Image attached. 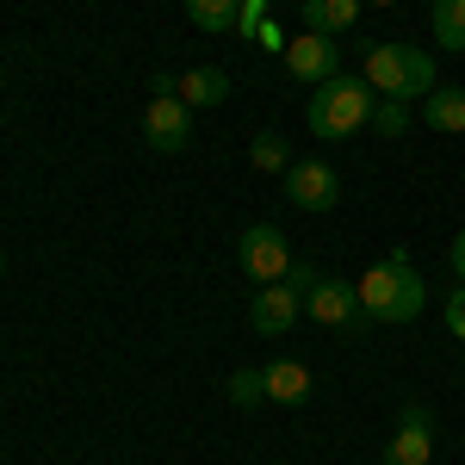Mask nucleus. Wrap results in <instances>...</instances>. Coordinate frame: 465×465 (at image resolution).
Returning a JSON list of instances; mask_svg holds the SVG:
<instances>
[{"instance_id": "nucleus-21", "label": "nucleus", "mask_w": 465, "mask_h": 465, "mask_svg": "<svg viewBox=\"0 0 465 465\" xmlns=\"http://www.w3.org/2000/svg\"><path fill=\"white\" fill-rule=\"evenodd\" d=\"M447 329H453V335L465 341V280L453 286V298H447Z\"/></svg>"}, {"instance_id": "nucleus-8", "label": "nucleus", "mask_w": 465, "mask_h": 465, "mask_svg": "<svg viewBox=\"0 0 465 465\" xmlns=\"http://www.w3.org/2000/svg\"><path fill=\"white\" fill-rule=\"evenodd\" d=\"M286 69L298 74V81H311V87L335 81V37H322V32L286 37Z\"/></svg>"}, {"instance_id": "nucleus-19", "label": "nucleus", "mask_w": 465, "mask_h": 465, "mask_svg": "<svg viewBox=\"0 0 465 465\" xmlns=\"http://www.w3.org/2000/svg\"><path fill=\"white\" fill-rule=\"evenodd\" d=\"M230 403H267V366H242V372H230Z\"/></svg>"}, {"instance_id": "nucleus-6", "label": "nucleus", "mask_w": 465, "mask_h": 465, "mask_svg": "<svg viewBox=\"0 0 465 465\" xmlns=\"http://www.w3.org/2000/svg\"><path fill=\"white\" fill-rule=\"evenodd\" d=\"M304 317L322 322V329H354L360 322V292L348 280H335V273H322L317 286L304 292Z\"/></svg>"}, {"instance_id": "nucleus-14", "label": "nucleus", "mask_w": 465, "mask_h": 465, "mask_svg": "<svg viewBox=\"0 0 465 465\" xmlns=\"http://www.w3.org/2000/svg\"><path fill=\"white\" fill-rule=\"evenodd\" d=\"M422 118H429L434 131L465 137V87H434L429 100H422Z\"/></svg>"}, {"instance_id": "nucleus-23", "label": "nucleus", "mask_w": 465, "mask_h": 465, "mask_svg": "<svg viewBox=\"0 0 465 465\" xmlns=\"http://www.w3.org/2000/svg\"><path fill=\"white\" fill-rule=\"evenodd\" d=\"M261 13H267V0H242V13H236V32H249V37H254Z\"/></svg>"}, {"instance_id": "nucleus-27", "label": "nucleus", "mask_w": 465, "mask_h": 465, "mask_svg": "<svg viewBox=\"0 0 465 465\" xmlns=\"http://www.w3.org/2000/svg\"><path fill=\"white\" fill-rule=\"evenodd\" d=\"M0 273H6V254H0Z\"/></svg>"}, {"instance_id": "nucleus-17", "label": "nucleus", "mask_w": 465, "mask_h": 465, "mask_svg": "<svg viewBox=\"0 0 465 465\" xmlns=\"http://www.w3.org/2000/svg\"><path fill=\"white\" fill-rule=\"evenodd\" d=\"M249 162H254V168H267V174H286V168H292V149H286V137L261 131V137L249 143Z\"/></svg>"}, {"instance_id": "nucleus-12", "label": "nucleus", "mask_w": 465, "mask_h": 465, "mask_svg": "<svg viewBox=\"0 0 465 465\" xmlns=\"http://www.w3.org/2000/svg\"><path fill=\"white\" fill-rule=\"evenodd\" d=\"M360 25V0H304V32L341 37Z\"/></svg>"}, {"instance_id": "nucleus-25", "label": "nucleus", "mask_w": 465, "mask_h": 465, "mask_svg": "<svg viewBox=\"0 0 465 465\" xmlns=\"http://www.w3.org/2000/svg\"><path fill=\"white\" fill-rule=\"evenodd\" d=\"M453 273H460V280H465V230H460V236H453Z\"/></svg>"}, {"instance_id": "nucleus-22", "label": "nucleus", "mask_w": 465, "mask_h": 465, "mask_svg": "<svg viewBox=\"0 0 465 465\" xmlns=\"http://www.w3.org/2000/svg\"><path fill=\"white\" fill-rule=\"evenodd\" d=\"M254 44H261V50H286V32H280L273 19H261V25H254Z\"/></svg>"}, {"instance_id": "nucleus-26", "label": "nucleus", "mask_w": 465, "mask_h": 465, "mask_svg": "<svg viewBox=\"0 0 465 465\" xmlns=\"http://www.w3.org/2000/svg\"><path fill=\"white\" fill-rule=\"evenodd\" d=\"M366 6H397V0H366Z\"/></svg>"}, {"instance_id": "nucleus-4", "label": "nucleus", "mask_w": 465, "mask_h": 465, "mask_svg": "<svg viewBox=\"0 0 465 465\" xmlns=\"http://www.w3.org/2000/svg\"><path fill=\"white\" fill-rule=\"evenodd\" d=\"M186 137H193V106H180L174 94H155L143 106V143L155 155H180Z\"/></svg>"}, {"instance_id": "nucleus-1", "label": "nucleus", "mask_w": 465, "mask_h": 465, "mask_svg": "<svg viewBox=\"0 0 465 465\" xmlns=\"http://www.w3.org/2000/svg\"><path fill=\"white\" fill-rule=\"evenodd\" d=\"M354 292H360V311L379 317V322H391V329L416 322V317H422V298H429V292H422V273H416L403 254H385Z\"/></svg>"}, {"instance_id": "nucleus-2", "label": "nucleus", "mask_w": 465, "mask_h": 465, "mask_svg": "<svg viewBox=\"0 0 465 465\" xmlns=\"http://www.w3.org/2000/svg\"><path fill=\"white\" fill-rule=\"evenodd\" d=\"M372 106H379V94L354 81V74H335V81H322L317 94H311V106H304V124L317 131V137H360L366 124H372Z\"/></svg>"}, {"instance_id": "nucleus-13", "label": "nucleus", "mask_w": 465, "mask_h": 465, "mask_svg": "<svg viewBox=\"0 0 465 465\" xmlns=\"http://www.w3.org/2000/svg\"><path fill=\"white\" fill-rule=\"evenodd\" d=\"M304 397H311V366L273 360L267 366V403H304Z\"/></svg>"}, {"instance_id": "nucleus-10", "label": "nucleus", "mask_w": 465, "mask_h": 465, "mask_svg": "<svg viewBox=\"0 0 465 465\" xmlns=\"http://www.w3.org/2000/svg\"><path fill=\"white\" fill-rule=\"evenodd\" d=\"M298 311H304V292H292L286 280H280V286H261L254 304H249V317H254L261 335H286L292 322H298Z\"/></svg>"}, {"instance_id": "nucleus-16", "label": "nucleus", "mask_w": 465, "mask_h": 465, "mask_svg": "<svg viewBox=\"0 0 465 465\" xmlns=\"http://www.w3.org/2000/svg\"><path fill=\"white\" fill-rule=\"evenodd\" d=\"M434 44L440 50H465V0H434Z\"/></svg>"}, {"instance_id": "nucleus-5", "label": "nucleus", "mask_w": 465, "mask_h": 465, "mask_svg": "<svg viewBox=\"0 0 465 465\" xmlns=\"http://www.w3.org/2000/svg\"><path fill=\"white\" fill-rule=\"evenodd\" d=\"M286 199L298 212H335V199H341V174L329 168V162H292L286 168Z\"/></svg>"}, {"instance_id": "nucleus-15", "label": "nucleus", "mask_w": 465, "mask_h": 465, "mask_svg": "<svg viewBox=\"0 0 465 465\" xmlns=\"http://www.w3.org/2000/svg\"><path fill=\"white\" fill-rule=\"evenodd\" d=\"M236 13H242V0H186V19L199 25V32H236Z\"/></svg>"}, {"instance_id": "nucleus-11", "label": "nucleus", "mask_w": 465, "mask_h": 465, "mask_svg": "<svg viewBox=\"0 0 465 465\" xmlns=\"http://www.w3.org/2000/svg\"><path fill=\"white\" fill-rule=\"evenodd\" d=\"M174 100L180 106H223V100H230V74L212 69V63H205V69H186L174 81Z\"/></svg>"}, {"instance_id": "nucleus-20", "label": "nucleus", "mask_w": 465, "mask_h": 465, "mask_svg": "<svg viewBox=\"0 0 465 465\" xmlns=\"http://www.w3.org/2000/svg\"><path fill=\"white\" fill-rule=\"evenodd\" d=\"M366 131H379V137H403V131H410V100H379Z\"/></svg>"}, {"instance_id": "nucleus-18", "label": "nucleus", "mask_w": 465, "mask_h": 465, "mask_svg": "<svg viewBox=\"0 0 465 465\" xmlns=\"http://www.w3.org/2000/svg\"><path fill=\"white\" fill-rule=\"evenodd\" d=\"M403 69H410V100H416V94L429 100L434 87H440V81H434V56H429V50H416V44H403Z\"/></svg>"}, {"instance_id": "nucleus-3", "label": "nucleus", "mask_w": 465, "mask_h": 465, "mask_svg": "<svg viewBox=\"0 0 465 465\" xmlns=\"http://www.w3.org/2000/svg\"><path fill=\"white\" fill-rule=\"evenodd\" d=\"M236 261H242V273H249L254 286H280L292 273V242L280 223H254L242 230V242H236Z\"/></svg>"}, {"instance_id": "nucleus-24", "label": "nucleus", "mask_w": 465, "mask_h": 465, "mask_svg": "<svg viewBox=\"0 0 465 465\" xmlns=\"http://www.w3.org/2000/svg\"><path fill=\"white\" fill-rule=\"evenodd\" d=\"M317 280H322L317 267H298V261H292V273H286V286H292V292H311Z\"/></svg>"}, {"instance_id": "nucleus-7", "label": "nucleus", "mask_w": 465, "mask_h": 465, "mask_svg": "<svg viewBox=\"0 0 465 465\" xmlns=\"http://www.w3.org/2000/svg\"><path fill=\"white\" fill-rule=\"evenodd\" d=\"M434 453V416L422 410V403H410L403 416H397V434L391 447H385V465H429Z\"/></svg>"}, {"instance_id": "nucleus-9", "label": "nucleus", "mask_w": 465, "mask_h": 465, "mask_svg": "<svg viewBox=\"0 0 465 465\" xmlns=\"http://www.w3.org/2000/svg\"><path fill=\"white\" fill-rule=\"evenodd\" d=\"M379 100H410V69H403V44H372L366 50V74H360Z\"/></svg>"}]
</instances>
